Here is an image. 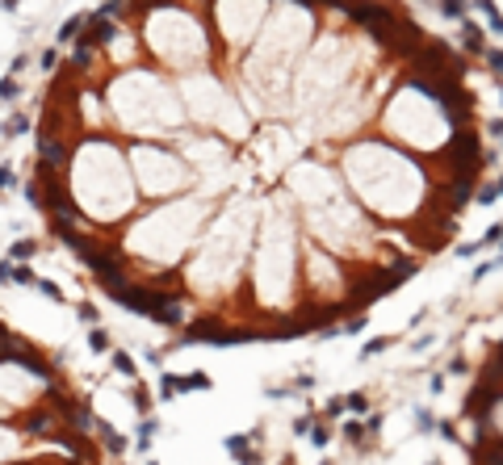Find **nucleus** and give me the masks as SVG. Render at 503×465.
I'll return each instance as SVG.
<instances>
[{
	"mask_svg": "<svg viewBox=\"0 0 503 465\" xmlns=\"http://www.w3.org/2000/svg\"><path fill=\"white\" fill-rule=\"evenodd\" d=\"M30 130V118L25 114H9L5 118V138H17V134H25Z\"/></svg>",
	"mask_w": 503,
	"mask_h": 465,
	"instance_id": "nucleus-18",
	"label": "nucleus"
},
{
	"mask_svg": "<svg viewBox=\"0 0 503 465\" xmlns=\"http://www.w3.org/2000/svg\"><path fill=\"white\" fill-rule=\"evenodd\" d=\"M432 465H436V461H432Z\"/></svg>",
	"mask_w": 503,
	"mask_h": 465,
	"instance_id": "nucleus-31",
	"label": "nucleus"
},
{
	"mask_svg": "<svg viewBox=\"0 0 503 465\" xmlns=\"http://www.w3.org/2000/svg\"><path fill=\"white\" fill-rule=\"evenodd\" d=\"M344 168H348V185L365 197V205L386 218L411 214L420 193H424L420 168L407 155H398L382 143H357L344 155Z\"/></svg>",
	"mask_w": 503,
	"mask_h": 465,
	"instance_id": "nucleus-1",
	"label": "nucleus"
},
{
	"mask_svg": "<svg viewBox=\"0 0 503 465\" xmlns=\"http://www.w3.org/2000/svg\"><path fill=\"white\" fill-rule=\"evenodd\" d=\"M315 176H319V189L311 197L302 193V197H307V201H302V210H307L311 227L319 231V243L340 247V251H365V247H373V231L357 214V205L340 193V185L327 172H315Z\"/></svg>",
	"mask_w": 503,
	"mask_h": 465,
	"instance_id": "nucleus-8",
	"label": "nucleus"
},
{
	"mask_svg": "<svg viewBox=\"0 0 503 465\" xmlns=\"http://www.w3.org/2000/svg\"><path fill=\"white\" fill-rule=\"evenodd\" d=\"M265 9H269V0H214V21L231 46H243L256 38Z\"/></svg>",
	"mask_w": 503,
	"mask_h": 465,
	"instance_id": "nucleus-14",
	"label": "nucleus"
},
{
	"mask_svg": "<svg viewBox=\"0 0 503 465\" xmlns=\"http://www.w3.org/2000/svg\"><path fill=\"white\" fill-rule=\"evenodd\" d=\"M134 172H138V185H143V193H151V197H168V193H181V189H189V180H193V168L185 164V155H176V151H168V147H147V143H138L134 147Z\"/></svg>",
	"mask_w": 503,
	"mask_h": 465,
	"instance_id": "nucleus-12",
	"label": "nucleus"
},
{
	"mask_svg": "<svg viewBox=\"0 0 503 465\" xmlns=\"http://www.w3.org/2000/svg\"><path fill=\"white\" fill-rule=\"evenodd\" d=\"M80 25H84V17H72V21H68V25H63V30H59V42H72V38H76V30H80Z\"/></svg>",
	"mask_w": 503,
	"mask_h": 465,
	"instance_id": "nucleus-22",
	"label": "nucleus"
},
{
	"mask_svg": "<svg viewBox=\"0 0 503 465\" xmlns=\"http://www.w3.org/2000/svg\"><path fill=\"white\" fill-rule=\"evenodd\" d=\"M143 42L156 50V59H164L172 72H201L206 59H210L206 30L197 25V17H189L176 5H156L147 13Z\"/></svg>",
	"mask_w": 503,
	"mask_h": 465,
	"instance_id": "nucleus-7",
	"label": "nucleus"
},
{
	"mask_svg": "<svg viewBox=\"0 0 503 465\" xmlns=\"http://www.w3.org/2000/svg\"><path fill=\"white\" fill-rule=\"evenodd\" d=\"M210 214V201L206 197H181L172 205H160L156 214H147L134 235H130V247L138 256H151V260H164V265H176L181 256L189 251L197 227L206 223Z\"/></svg>",
	"mask_w": 503,
	"mask_h": 465,
	"instance_id": "nucleus-6",
	"label": "nucleus"
},
{
	"mask_svg": "<svg viewBox=\"0 0 503 465\" xmlns=\"http://www.w3.org/2000/svg\"><path fill=\"white\" fill-rule=\"evenodd\" d=\"M76 315H80V323H92V327H96V306H92V302H80Z\"/></svg>",
	"mask_w": 503,
	"mask_h": 465,
	"instance_id": "nucleus-21",
	"label": "nucleus"
},
{
	"mask_svg": "<svg viewBox=\"0 0 503 465\" xmlns=\"http://www.w3.org/2000/svg\"><path fill=\"white\" fill-rule=\"evenodd\" d=\"M327 440H331V436H327V428H323V424H319V428H315V432H311V444H315V448H323V444H327Z\"/></svg>",
	"mask_w": 503,
	"mask_h": 465,
	"instance_id": "nucleus-27",
	"label": "nucleus"
},
{
	"mask_svg": "<svg viewBox=\"0 0 503 465\" xmlns=\"http://www.w3.org/2000/svg\"><path fill=\"white\" fill-rule=\"evenodd\" d=\"M34 289H38V293H46L50 302H63V293H59V285H50V281H38Z\"/></svg>",
	"mask_w": 503,
	"mask_h": 465,
	"instance_id": "nucleus-23",
	"label": "nucleus"
},
{
	"mask_svg": "<svg viewBox=\"0 0 503 465\" xmlns=\"http://www.w3.org/2000/svg\"><path fill=\"white\" fill-rule=\"evenodd\" d=\"M252 285L265 298V306H281V298L294 285V231H289V214L281 218V210H273L265 223L260 260H256V273H252Z\"/></svg>",
	"mask_w": 503,
	"mask_h": 465,
	"instance_id": "nucleus-10",
	"label": "nucleus"
},
{
	"mask_svg": "<svg viewBox=\"0 0 503 465\" xmlns=\"http://www.w3.org/2000/svg\"><path fill=\"white\" fill-rule=\"evenodd\" d=\"M156 432H160V420H156V415H151V420L143 415V420H138V448H147L151 440H156Z\"/></svg>",
	"mask_w": 503,
	"mask_h": 465,
	"instance_id": "nucleus-16",
	"label": "nucleus"
},
{
	"mask_svg": "<svg viewBox=\"0 0 503 465\" xmlns=\"http://www.w3.org/2000/svg\"><path fill=\"white\" fill-rule=\"evenodd\" d=\"M88 348H92V352H110V331H105V327H92V331H88Z\"/></svg>",
	"mask_w": 503,
	"mask_h": 465,
	"instance_id": "nucleus-19",
	"label": "nucleus"
},
{
	"mask_svg": "<svg viewBox=\"0 0 503 465\" xmlns=\"http://www.w3.org/2000/svg\"><path fill=\"white\" fill-rule=\"evenodd\" d=\"M311 25H315L311 0H281V5L273 9V17H269V30L260 34L256 50H252L247 63H243L247 88L281 96L285 92V80L294 72L298 50L307 46V30Z\"/></svg>",
	"mask_w": 503,
	"mask_h": 465,
	"instance_id": "nucleus-3",
	"label": "nucleus"
},
{
	"mask_svg": "<svg viewBox=\"0 0 503 465\" xmlns=\"http://www.w3.org/2000/svg\"><path fill=\"white\" fill-rule=\"evenodd\" d=\"M17 92H21V84H17V76H13V72H9V76H5V80H0V101H13V96H17Z\"/></svg>",
	"mask_w": 503,
	"mask_h": 465,
	"instance_id": "nucleus-20",
	"label": "nucleus"
},
{
	"mask_svg": "<svg viewBox=\"0 0 503 465\" xmlns=\"http://www.w3.org/2000/svg\"><path fill=\"white\" fill-rule=\"evenodd\" d=\"M348 68H352V46L344 38H323L311 59L302 63V76H298V101L302 105H319V110H331L336 105V88L348 84Z\"/></svg>",
	"mask_w": 503,
	"mask_h": 465,
	"instance_id": "nucleus-11",
	"label": "nucleus"
},
{
	"mask_svg": "<svg viewBox=\"0 0 503 465\" xmlns=\"http://www.w3.org/2000/svg\"><path fill=\"white\" fill-rule=\"evenodd\" d=\"M110 110L130 134L181 138V126H185V105H176V92L168 88V80L143 68L110 84Z\"/></svg>",
	"mask_w": 503,
	"mask_h": 465,
	"instance_id": "nucleus-4",
	"label": "nucleus"
},
{
	"mask_svg": "<svg viewBox=\"0 0 503 465\" xmlns=\"http://www.w3.org/2000/svg\"><path fill=\"white\" fill-rule=\"evenodd\" d=\"M415 428H420V432H432V428H436V420L428 415V411H415Z\"/></svg>",
	"mask_w": 503,
	"mask_h": 465,
	"instance_id": "nucleus-25",
	"label": "nucleus"
},
{
	"mask_svg": "<svg viewBox=\"0 0 503 465\" xmlns=\"http://www.w3.org/2000/svg\"><path fill=\"white\" fill-rule=\"evenodd\" d=\"M72 193H76V210L92 214L96 223H114L126 218L134 205L130 176L122 168V151L110 138H88L76 160H72Z\"/></svg>",
	"mask_w": 503,
	"mask_h": 465,
	"instance_id": "nucleus-2",
	"label": "nucleus"
},
{
	"mask_svg": "<svg viewBox=\"0 0 503 465\" xmlns=\"http://www.w3.org/2000/svg\"><path fill=\"white\" fill-rule=\"evenodd\" d=\"M382 126L398 138V143H411V147H440L444 143V110H440V101L432 92H424L420 84H407V88H398L394 101H390V110L382 114Z\"/></svg>",
	"mask_w": 503,
	"mask_h": 465,
	"instance_id": "nucleus-9",
	"label": "nucleus"
},
{
	"mask_svg": "<svg viewBox=\"0 0 503 465\" xmlns=\"http://www.w3.org/2000/svg\"><path fill=\"white\" fill-rule=\"evenodd\" d=\"M247 243H252V214H247V205L235 201V205H227V210L218 214V223L206 231V243H201V256L193 265V285L201 293H214L227 281H235Z\"/></svg>",
	"mask_w": 503,
	"mask_h": 465,
	"instance_id": "nucleus-5",
	"label": "nucleus"
},
{
	"mask_svg": "<svg viewBox=\"0 0 503 465\" xmlns=\"http://www.w3.org/2000/svg\"><path fill=\"white\" fill-rule=\"evenodd\" d=\"M486 63H491V72L503 76V50H486Z\"/></svg>",
	"mask_w": 503,
	"mask_h": 465,
	"instance_id": "nucleus-26",
	"label": "nucleus"
},
{
	"mask_svg": "<svg viewBox=\"0 0 503 465\" xmlns=\"http://www.w3.org/2000/svg\"><path fill=\"white\" fill-rule=\"evenodd\" d=\"M34 251H38V243H34V239H21V243H13V247H9V260H13V265H25Z\"/></svg>",
	"mask_w": 503,
	"mask_h": 465,
	"instance_id": "nucleus-17",
	"label": "nucleus"
},
{
	"mask_svg": "<svg viewBox=\"0 0 503 465\" xmlns=\"http://www.w3.org/2000/svg\"><path fill=\"white\" fill-rule=\"evenodd\" d=\"M281 465H294V461H289V457H285V461H281Z\"/></svg>",
	"mask_w": 503,
	"mask_h": 465,
	"instance_id": "nucleus-29",
	"label": "nucleus"
},
{
	"mask_svg": "<svg viewBox=\"0 0 503 465\" xmlns=\"http://www.w3.org/2000/svg\"><path fill=\"white\" fill-rule=\"evenodd\" d=\"M323 465H331V461H323Z\"/></svg>",
	"mask_w": 503,
	"mask_h": 465,
	"instance_id": "nucleus-30",
	"label": "nucleus"
},
{
	"mask_svg": "<svg viewBox=\"0 0 503 465\" xmlns=\"http://www.w3.org/2000/svg\"><path fill=\"white\" fill-rule=\"evenodd\" d=\"M110 360H114V369H118L122 378H138V369H134V356H130V352H122V348H110Z\"/></svg>",
	"mask_w": 503,
	"mask_h": 465,
	"instance_id": "nucleus-15",
	"label": "nucleus"
},
{
	"mask_svg": "<svg viewBox=\"0 0 503 465\" xmlns=\"http://www.w3.org/2000/svg\"><path fill=\"white\" fill-rule=\"evenodd\" d=\"M307 285H311V298H319V306L352 302V273L340 260H331L323 243H307Z\"/></svg>",
	"mask_w": 503,
	"mask_h": 465,
	"instance_id": "nucleus-13",
	"label": "nucleus"
},
{
	"mask_svg": "<svg viewBox=\"0 0 503 465\" xmlns=\"http://www.w3.org/2000/svg\"><path fill=\"white\" fill-rule=\"evenodd\" d=\"M0 285H13V260H0Z\"/></svg>",
	"mask_w": 503,
	"mask_h": 465,
	"instance_id": "nucleus-28",
	"label": "nucleus"
},
{
	"mask_svg": "<svg viewBox=\"0 0 503 465\" xmlns=\"http://www.w3.org/2000/svg\"><path fill=\"white\" fill-rule=\"evenodd\" d=\"M13 180H17L13 164H0V189H13Z\"/></svg>",
	"mask_w": 503,
	"mask_h": 465,
	"instance_id": "nucleus-24",
	"label": "nucleus"
}]
</instances>
